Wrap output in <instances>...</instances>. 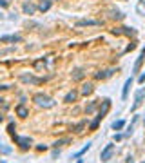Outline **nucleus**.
Instances as JSON below:
<instances>
[{
    "label": "nucleus",
    "instance_id": "f257e3e1",
    "mask_svg": "<svg viewBox=\"0 0 145 163\" xmlns=\"http://www.w3.org/2000/svg\"><path fill=\"white\" fill-rule=\"evenodd\" d=\"M33 102L36 103L38 107H44V109H53L56 102L51 98V96H47V94H44V93H38V94H35L33 96Z\"/></svg>",
    "mask_w": 145,
    "mask_h": 163
},
{
    "label": "nucleus",
    "instance_id": "f03ea898",
    "mask_svg": "<svg viewBox=\"0 0 145 163\" xmlns=\"http://www.w3.org/2000/svg\"><path fill=\"white\" fill-rule=\"evenodd\" d=\"M143 98H145V87H140V89L134 93V103H132L131 111H136V109L143 103Z\"/></svg>",
    "mask_w": 145,
    "mask_h": 163
},
{
    "label": "nucleus",
    "instance_id": "7ed1b4c3",
    "mask_svg": "<svg viewBox=\"0 0 145 163\" xmlns=\"http://www.w3.org/2000/svg\"><path fill=\"white\" fill-rule=\"evenodd\" d=\"M13 140H15L17 145H20L22 149H29V147L33 145V140H31L29 136H18V134H15V136H13Z\"/></svg>",
    "mask_w": 145,
    "mask_h": 163
},
{
    "label": "nucleus",
    "instance_id": "20e7f679",
    "mask_svg": "<svg viewBox=\"0 0 145 163\" xmlns=\"http://www.w3.org/2000/svg\"><path fill=\"white\" fill-rule=\"evenodd\" d=\"M20 80L24 82V83H31V85H40V83H44V78H36V76H33V74H27V73H22Z\"/></svg>",
    "mask_w": 145,
    "mask_h": 163
},
{
    "label": "nucleus",
    "instance_id": "39448f33",
    "mask_svg": "<svg viewBox=\"0 0 145 163\" xmlns=\"http://www.w3.org/2000/svg\"><path fill=\"white\" fill-rule=\"evenodd\" d=\"M113 152H114V143H107L104 149H102L100 160H102V161H109V160H111V156H113Z\"/></svg>",
    "mask_w": 145,
    "mask_h": 163
},
{
    "label": "nucleus",
    "instance_id": "423d86ee",
    "mask_svg": "<svg viewBox=\"0 0 145 163\" xmlns=\"http://www.w3.org/2000/svg\"><path fill=\"white\" fill-rule=\"evenodd\" d=\"M109 109H111V100H104L102 102V107H100V111H98V120H102V118H105V114L109 112Z\"/></svg>",
    "mask_w": 145,
    "mask_h": 163
},
{
    "label": "nucleus",
    "instance_id": "0eeeda50",
    "mask_svg": "<svg viewBox=\"0 0 145 163\" xmlns=\"http://www.w3.org/2000/svg\"><path fill=\"white\" fill-rule=\"evenodd\" d=\"M0 42H11V44H20L22 36L20 35H6V36H0Z\"/></svg>",
    "mask_w": 145,
    "mask_h": 163
},
{
    "label": "nucleus",
    "instance_id": "6e6552de",
    "mask_svg": "<svg viewBox=\"0 0 145 163\" xmlns=\"http://www.w3.org/2000/svg\"><path fill=\"white\" fill-rule=\"evenodd\" d=\"M91 147H93V142H87V145H85V147H82V149H80L78 152H74V154L71 156V160H78V158H82L83 154H85V152H87V150L91 149Z\"/></svg>",
    "mask_w": 145,
    "mask_h": 163
},
{
    "label": "nucleus",
    "instance_id": "1a4fd4ad",
    "mask_svg": "<svg viewBox=\"0 0 145 163\" xmlns=\"http://www.w3.org/2000/svg\"><path fill=\"white\" fill-rule=\"evenodd\" d=\"M132 82H134V78H132V76L125 80V83H124V91H122V100H127V96H129V89H131Z\"/></svg>",
    "mask_w": 145,
    "mask_h": 163
},
{
    "label": "nucleus",
    "instance_id": "9d476101",
    "mask_svg": "<svg viewBox=\"0 0 145 163\" xmlns=\"http://www.w3.org/2000/svg\"><path fill=\"white\" fill-rule=\"evenodd\" d=\"M85 25H102L100 20H89V18H83V20L76 22V27H85Z\"/></svg>",
    "mask_w": 145,
    "mask_h": 163
},
{
    "label": "nucleus",
    "instance_id": "9b49d317",
    "mask_svg": "<svg viewBox=\"0 0 145 163\" xmlns=\"http://www.w3.org/2000/svg\"><path fill=\"white\" fill-rule=\"evenodd\" d=\"M113 74H114V69H107V71H98V73L94 74V78H96V80H105V78L113 76Z\"/></svg>",
    "mask_w": 145,
    "mask_h": 163
},
{
    "label": "nucleus",
    "instance_id": "f8f14e48",
    "mask_svg": "<svg viewBox=\"0 0 145 163\" xmlns=\"http://www.w3.org/2000/svg\"><path fill=\"white\" fill-rule=\"evenodd\" d=\"M15 111H17V114H18L20 118H27V116H29V109H27V107H25L24 103L17 105V109H15Z\"/></svg>",
    "mask_w": 145,
    "mask_h": 163
},
{
    "label": "nucleus",
    "instance_id": "ddd939ff",
    "mask_svg": "<svg viewBox=\"0 0 145 163\" xmlns=\"http://www.w3.org/2000/svg\"><path fill=\"white\" fill-rule=\"evenodd\" d=\"M76 98H78V93H76V91H69V93L63 96V102L65 103H73V102H76Z\"/></svg>",
    "mask_w": 145,
    "mask_h": 163
},
{
    "label": "nucleus",
    "instance_id": "4468645a",
    "mask_svg": "<svg viewBox=\"0 0 145 163\" xmlns=\"http://www.w3.org/2000/svg\"><path fill=\"white\" fill-rule=\"evenodd\" d=\"M145 58V47L142 49V53H140V56H138V60H136V63H134V69H132V74H136L138 71H140V65H142V62H143Z\"/></svg>",
    "mask_w": 145,
    "mask_h": 163
},
{
    "label": "nucleus",
    "instance_id": "2eb2a0df",
    "mask_svg": "<svg viewBox=\"0 0 145 163\" xmlns=\"http://www.w3.org/2000/svg\"><path fill=\"white\" fill-rule=\"evenodd\" d=\"M22 11H24L25 15H33V13L36 11V7H35V6H33L31 2H25V4L22 6Z\"/></svg>",
    "mask_w": 145,
    "mask_h": 163
},
{
    "label": "nucleus",
    "instance_id": "dca6fc26",
    "mask_svg": "<svg viewBox=\"0 0 145 163\" xmlns=\"http://www.w3.org/2000/svg\"><path fill=\"white\" fill-rule=\"evenodd\" d=\"M93 89H94L93 82H87V83H83V85H82V94H83V96L91 94V93H93Z\"/></svg>",
    "mask_w": 145,
    "mask_h": 163
},
{
    "label": "nucleus",
    "instance_id": "f3484780",
    "mask_svg": "<svg viewBox=\"0 0 145 163\" xmlns=\"http://www.w3.org/2000/svg\"><path fill=\"white\" fill-rule=\"evenodd\" d=\"M51 4H53V0H42L40 4H38V9H40L42 13H45V11H49Z\"/></svg>",
    "mask_w": 145,
    "mask_h": 163
},
{
    "label": "nucleus",
    "instance_id": "a211bd4d",
    "mask_svg": "<svg viewBox=\"0 0 145 163\" xmlns=\"http://www.w3.org/2000/svg\"><path fill=\"white\" fill-rule=\"evenodd\" d=\"M124 127H125V120H116V122H113V125H111L113 131H122Z\"/></svg>",
    "mask_w": 145,
    "mask_h": 163
},
{
    "label": "nucleus",
    "instance_id": "6ab92c4d",
    "mask_svg": "<svg viewBox=\"0 0 145 163\" xmlns=\"http://www.w3.org/2000/svg\"><path fill=\"white\" fill-rule=\"evenodd\" d=\"M0 152H2V154H11V152H13V149H11V147H7L4 142H0Z\"/></svg>",
    "mask_w": 145,
    "mask_h": 163
},
{
    "label": "nucleus",
    "instance_id": "aec40b11",
    "mask_svg": "<svg viewBox=\"0 0 145 163\" xmlns=\"http://www.w3.org/2000/svg\"><path fill=\"white\" fill-rule=\"evenodd\" d=\"M82 78H83V71H82V69H76V71H74V74H73V80L78 82V80H82Z\"/></svg>",
    "mask_w": 145,
    "mask_h": 163
},
{
    "label": "nucleus",
    "instance_id": "412c9836",
    "mask_svg": "<svg viewBox=\"0 0 145 163\" xmlns=\"http://www.w3.org/2000/svg\"><path fill=\"white\" fill-rule=\"evenodd\" d=\"M15 131H17V125H15L13 122H9V125H7V132H9L11 136H15V134H17Z\"/></svg>",
    "mask_w": 145,
    "mask_h": 163
},
{
    "label": "nucleus",
    "instance_id": "4be33fe9",
    "mask_svg": "<svg viewBox=\"0 0 145 163\" xmlns=\"http://www.w3.org/2000/svg\"><path fill=\"white\" fill-rule=\"evenodd\" d=\"M100 122H102V120H98V118H96V120H93L91 125H89V129H91V131H96V129H98V125H100Z\"/></svg>",
    "mask_w": 145,
    "mask_h": 163
},
{
    "label": "nucleus",
    "instance_id": "5701e85b",
    "mask_svg": "<svg viewBox=\"0 0 145 163\" xmlns=\"http://www.w3.org/2000/svg\"><path fill=\"white\" fill-rule=\"evenodd\" d=\"M83 127H85V122H80V123H76V125L73 127V131H74V132H80Z\"/></svg>",
    "mask_w": 145,
    "mask_h": 163
},
{
    "label": "nucleus",
    "instance_id": "b1692460",
    "mask_svg": "<svg viewBox=\"0 0 145 163\" xmlns=\"http://www.w3.org/2000/svg\"><path fill=\"white\" fill-rule=\"evenodd\" d=\"M96 105H98V102H93V103H89V105H87V109H85V112H93V111L96 109Z\"/></svg>",
    "mask_w": 145,
    "mask_h": 163
},
{
    "label": "nucleus",
    "instance_id": "393cba45",
    "mask_svg": "<svg viewBox=\"0 0 145 163\" xmlns=\"http://www.w3.org/2000/svg\"><path fill=\"white\" fill-rule=\"evenodd\" d=\"M65 143H69L67 138H65V140H58V142H55V143H53V147H55V149H58L60 145H65Z\"/></svg>",
    "mask_w": 145,
    "mask_h": 163
},
{
    "label": "nucleus",
    "instance_id": "a878e982",
    "mask_svg": "<svg viewBox=\"0 0 145 163\" xmlns=\"http://www.w3.org/2000/svg\"><path fill=\"white\" fill-rule=\"evenodd\" d=\"M124 138H127V136H125V134H120V132L113 136V140H114V142H120V140H124Z\"/></svg>",
    "mask_w": 145,
    "mask_h": 163
},
{
    "label": "nucleus",
    "instance_id": "bb28decb",
    "mask_svg": "<svg viewBox=\"0 0 145 163\" xmlns=\"http://www.w3.org/2000/svg\"><path fill=\"white\" fill-rule=\"evenodd\" d=\"M47 149H49V147H47V145H44V143H40V145H36V150H47Z\"/></svg>",
    "mask_w": 145,
    "mask_h": 163
},
{
    "label": "nucleus",
    "instance_id": "cd10ccee",
    "mask_svg": "<svg viewBox=\"0 0 145 163\" xmlns=\"http://www.w3.org/2000/svg\"><path fill=\"white\" fill-rule=\"evenodd\" d=\"M7 6H9L7 0H0V7H7Z\"/></svg>",
    "mask_w": 145,
    "mask_h": 163
},
{
    "label": "nucleus",
    "instance_id": "c85d7f7f",
    "mask_svg": "<svg viewBox=\"0 0 145 163\" xmlns=\"http://www.w3.org/2000/svg\"><path fill=\"white\" fill-rule=\"evenodd\" d=\"M138 82H140V83H145V73H143V74H140V76H138Z\"/></svg>",
    "mask_w": 145,
    "mask_h": 163
},
{
    "label": "nucleus",
    "instance_id": "c756f323",
    "mask_svg": "<svg viewBox=\"0 0 145 163\" xmlns=\"http://www.w3.org/2000/svg\"><path fill=\"white\" fill-rule=\"evenodd\" d=\"M76 163H83V160H82V158H78V160H76Z\"/></svg>",
    "mask_w": 145,
    "mask_h": 163
},
{
    "label": "nucleus",
    "instance_id": "7c9ffc66",
    "mask_svg": "<svg viewBox=\"0 0 145 163\" xmlns=\"http://www.w3.org/2000/svg\"><path fill=\"white\" fill-rule=\"evenodd\" d=\"M2 120H4V116H2V114H0V123H2Z\"/></svg>",
    "mask_w": 145,
    "mask_h": 163
},
{
    "label": "nucleus",
    "instance_id": "2f4dec72",
    "mask_svg": "<svg viewBox=\"0 0 145 163\" xmlns=\"http://www.w3.org/2000/svg\"><path fill=\"white\" fill-rule=\"evenodd\" d=\"M2 18H4V17H2V11H0V20H2Z\"/></svg>",
    "mask_w": 145,
    "mask_h": 163
},
{
    "label": "nucleus",
    "instance_id": "473e14b6",
    "mask_svg": "<svg viewBox=\"0 0 145 163\" xmlns=\"http://www.w3.org/2000/svg\"><path fill=\"white\" fill-rule=\"evenodd\" d=\"M143 123H145V114H143Z\"/></svg>",
    "mask_w": 145,
    "mask_h": 163
},
{
    "label": "nucleus",
    "instance_id": "72a5a7b5",
    "mask_svg": "<svg viewBox=\"0 0 145 163\" xmlns=\"http://www.w3.org/2000/svg\"><path fill=\"white\" fill-rule=\"evenodd\" d=\"M2 102H4V100H2V98H0V103H2Z\"/></svg>",
    "mask_w": 145,
    "mask_h": 163
},
{
    "label": "nucleus",
    "instance_id": "f704fd0d",
    "mask_svg": "<svg viewBox=\"0 0 145 163\" xmlns=\"http://www.w3.org/2000/svg\"><path fill=\"white\" fill-rule=\"evenodd\" d=\"M0 163H6V161H0Z\"/></svg>",
    "mask_w": 145,
    "mask_h": 163
},
{
    "label": "nucleus",
    "instance_id": "c9c22d12",
    "mask_svg": "<svg viewBox=\"0 0 145 163\" xmlns=\"http://www.w3.org/2000/svg\"><path fill=\"white\" fill-rule=\"evenodd\" d=\"M53 2H55V0H53Z\"/></svg>",
    "mask_w": 145,
    "mask_h": 163
}]
</instances>
